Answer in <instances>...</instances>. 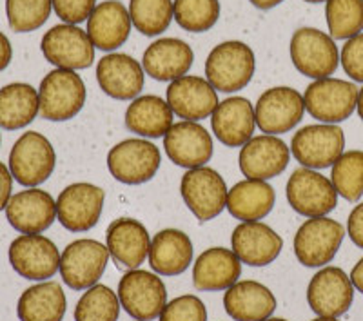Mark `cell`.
<instances>
[{
  "instance_id": "1",
  "label": "cell",
  "mask_w": 363,
  "mask_h": 321,
  "mask_svg": "<svg viewBox=\"0 0 363 321\" xmlns=\"http://www.w3.org/2000/svg\"><path fill=\"white\" fill-rule=\"evenodd\" d=\"M256 60L247 44L240 40L222 42L206 60L207 80L216 91L235 93L252 80Z\"/></svg>"
},
{
  "instance_id": "2",
  "label": "cell",
  "mask_w": 363,
  "mask_h": 321,
  "mask_svg": "<svg viewBox=\"0 0 363 321\" xmlns=\"http://www.w3.org/2000/svg\"><path fill=\"white\" fill-rule=\"evenodd\" d=\"M40 116L51 122H66L82 111L86 84L77 71L55 69L42 79L38 87Z\"/></svg>"
},
{
  "instance_id": "3",
  "label": "cell",
  "mask_w": 363,
  "mask_h": 321,
  "mask_svg": "<svg viewBox=\"0 0 363 321\" xmlns=\"http://www.w3.org/2000/svg\"><path fill=\"white\" fill-rule=\"evenodd\" d=\"M57 154L51 142L37 131H28L9 152V171L24 187H37L53 174Z\"/></svg>"
},
{
  "instance_id": "4",
  "label": "cell",
  "mask_w": 363,
  "mask_h": 321,
  "mask_svg": "<svg viewBox=\"0 0 363 321\" xmlns=\"http://www.w3.org/2000/svg\"><path fill=\"white\" fill-rule=\"evenodd\" d=\"M118 300L136 321H153L167 305V288L153 272L133 269L120 278Z\"/></svg>"
},
{
  "instance_id": "5",
  "label": "cell",
  "mask_w": 363,
  "mask_h": 321,
  "mask_svg": "<svg viewBox=\"0 0 363 321\" xmlns=\"http://www.w3.org/2000/svg\"><path fill=\"white\" fill-rule=\"evenodd\" d=\"M291 60L309 79H329L338 69V45L320 29L300 28L291 38Z\"/></svg>"
},
{
  "instance_id": "6",
  "label": "cell",
  "mask_w": 363,
  "mask_h": 321,
  "mask_svg": "<svg viewBox=\"0 0 363 321\" xmlns=\"http://www.w3.org/2000/svg\"><path fill=\"white\" fill-rule=\"evenodd\" d=\"M343 236L345 229L336 220L327 216L309 218L294 235V254L306 267H323L335 259Z\"/></svg>"
},
{
  "instance_id": "7",
  "label": "cell",
  "mask_w": 363,
  "mask_h": 321,
  "mask_svg": "<svg viewBox=\"0 0 363 321\" xmlns=\"http://www.w3.org/2000/svg\"><path fill=\"white\" fill-rule=\"evenodd\" d=\"M108 245L96 240H74L60 256V274L73 291H87L102 278L109 261Z\"/></svg>"
},
{
  "instance_id": "8",
  "label": "cell",
  "mask_w": 363,
  "mask_h": 321,
  "mask_svg": "<svg viewBox=\"0 0 363 321\" xmlns=\"http://www.w3.org/2000/svg\"><path fill=\"white\" fill-rule=\"evenodd\" d=\"M160 149L149 140L129 138L109 151L108 167L113 178L125 186H140L160 169Z\"/></svg>"
},
{
  "instance_id": "9",
  "label": "cell",
  "mask_w": 363,
  "mask_h": 321,
  "mask_svg": "<svg viewBox=\"0 0 363 321\" xmlns=\"http://www.w3.org/2000/svg\"><path fill=\"white\" fill-rule=\"evenodd\" d=\"M345 135L336 124H314L294 133L291 152L307 169L333 167L343 154Z\"/></svg>"
},
{
  "instance_id": "10",
  "label": "cell",
  "mask_w": 363,
  "mask_h": 321,
  "mask_svg": "<svg viewBox=\"0 0 363 321\" xmlns=\"http://www.w3.org/2000/svg\"><path fill=\"white\" fill-rule=\"evenodd\" d=\"M358 87L340 79H320L306 89L303 102L313 118L322 124H338L354 113Z\"/></svg>"
},
{
  "instance_id": "11",
  "label": "cell",
  "mask_w": 363,
  "mask_h": 321,
  "mask_svg": "<svg viewBox=\"0 0 363 321\" xmlns=\"http://www.w3.org/2000/svg\"><path fill=\"white\" fill-rule=\"evenodd\" d=\"M45 60L58 69H87L95 60V45L87 31L73 24H58L42 37Z\"/></svg>"
},
{
  "instance_id": "12",
  "label": "cell",
  "mask_w": 363,
  "mask_h": 321,
  "mask_svg": "<svg viewBox=\"0 0 363 321\" xmlns=\"http://www.w3.org/2000/svg\"><path fill=\"white\" fill-rule=\"evenodd\" d=\"M180 193L187 209L200 220L209 222L215 220L227 207L225 180L211 167L187 169L182 176Z\"/></svg>"
},
{
  "instance_id": "13",
  "label": "cell",
  "mask_w": 363,
  "mask_h": 321,
  "mask_svg": "<svg viewBox=\"0 0 363 321\" xmlns=\"http://www.w3.org/2000/svg\"><path fill=\"white\" fill-rule=\"evenodd\" d=\"M9 264L24 280L45 281L60 271V252L45 236L22 235L9 245Z\"/></svg>"
},
{
  "instance_id": "14",
  "label": "cell",
  "mask_w": 363,
  "mask_h": 321,
  "mask_svg": "<svg viewBox=\"0 0 363 321\" xmlns=\"http://www.w3.org/2000/svg\"><path fill=\"white\" fill-rule=\"evenodd\" d=\"M287 200L291 207L301 216L318 218L335 210L338 203L333 181L314 169H298L291 174L287 181Z\"/></svg>"
},
{
  "instance_id": "15",
  "label": "cell",
  "mask_w": 363,
  "mask_h": 321,
  "mask_svg": "<svg viewBox=\"0 0 363 321\" xmlns=\"http://www.w3.org/2000/svg\"><path fill=\"white\" fill-rule=\"evenodd\" d=\"M106 193L102 187L79 181L71 184L57 200L58 222L71 232H86L99 223L102 216Z\"/></svg>"
},
{
  "instance_id": "16",
  "label": "cell",
  "mask_w": 363,
  "mask_h": 321,
  "mask_svg": "<svg viewBox=\"0 0 363 321\" xmlns=\"http://www.w3.org/2000/svg\"><path fill=\"white\" fill-rule=\"evenodd\" d=\"M306 113L303 96L293 87H271L255 106L256 125L265 135H284L296 128Z\"/></svg>"
},
{
  "instance_id": "17",
  "label": "cell",
  "mask_w": 363,
  "mask_h": 321,
  "mask_svg": "<svg viewBox=\"0 0 363 321\" xmlns=\"http://www.w3.org/2000/svg\"><path fill=\"white\" fill-rule=\"evenodd\" d=\"M307 301L318 316H343L354 301V285L351 276H347L340 267L320 269L309 281Z\"/></svg>"
},
{
  "instance_id": "18",
  "label": "cell",
  "mask_w": 363,
  "mask_h": 321,
  "mask_svg": "<svg viewBox=\"0 0 363 321\" xmlns=\"http://www.w3.org/2000/svg\"><path fill=\"white\" fill-rule=\"evenodd\" d=\"M6 218L22 235H40L57 220V202L48 191L29 187L13 194L6 205Z\"/></svg>"
},
{
  "instance_id": "19",
  "label": "cell",
  "mask_w": 363,
  "mask_h": 321,
  "mask_svg": "<svg viewBox=\"0 0 363 321\" xmlns=\"http://www.w3.org/2000/svg\"><path fill=\"white\" fill-rule=\"evenodd\" d=\"M291 151L274 135L252 136L240 151V171L249 180H271L284 173L289 165Z\"/></svg>"
},
{
  "instance_id": "20",
  "label": "cell",
  "mask_w": 363,
  "mask_h": 321,
  "mask_svg": "<svg viewBox=\"0 0 363 321\" xmlns=\"http://www.w3.org/2000/svg\"><path fill=\"white\" fill-rule=\"evenodd\" d=\"M165 154L178 167H203L213 157V138L196 122H178L164 136Z\"/></svg>"
},
{
  "instance_id": "21",
  "label": "cell",
  "mask_w": 363,
  "mask_h": 321,
  "mask_svg": "<svg viewBox=\"0 0 363 321\" xmlns=\"http://www.w3.org/2000/svg\"><path fill=\"white\" fill-rule=\"evenodd\" d=\"M167 103L178 118L199 122L213 115L218 106V95L207 79L184 74L167 87Z\"/></svg>"
},
{
  "instance_id": "22",
  "label": "cell",
  "mask_w": 363,
  "mask_h": 321,
  "mask_svg": "<svg viewBox=\"0 0 363 321\" xmlns=\"http://www.w3.org/2000/svg\"><path fill=\"white\" fill-rule=\"evenodd\" d=\"M233 252L242 264L265 267L280 256L284 240L277 231L262 222H242L231 236Z\"/></svg>"
},
{
  "instance_id": "23",
  "label": "cell",
  "mask_w": 363,
  "mask_h": 321,
  "mask_svg": "<svg viewBox=\"0 0 363 321\" xmlns=\"http://www.w3.org/2000/svg\"><path fill=\"white\" fill-rule=\"evenodd\" d=\"M211 128L225 147H244L256 128L255 107L244 96L222 100L211 115Z\"/></svg>"
},
{
  "instance_id": "24",
  "label": "cell",
  "mask_w": 363,
  "mask_h": 321,
  "mask_svg": "<svg viewBox=\"0 0 363 321\" xmlns=\"http://www.w3.org/2000/svg\"><path fill=\"white\" fill-rule=\"evenodd\" d=\"M96 80L111 98L133 100L144 89V67L129 55H106L96 66Z\"/></svg>"
},
{
  "instance_id": "25",
  "label": "cell",
  "mask_w": 363,
  "mask_h": 321,
  "mask_svg": "<svg viewBox=\"0 0 363 321\" xmlns=\"http://www.w3.org/2000/svg\"><path fill=\"white\" fill-rule=\"evenodd\" d=\"M106 240L115 264L129 271L140 267L151 249L147 229L135 218L115 220L109 225Z\"/></svg>"
},
{
  "instance_id": "26",
  "label": "cell",
  "mask_w": 363,
  "mask_h": 321,
  "mask_svg": "<svg viewBox=\"0 0 363 321\" xmlns=\"http://www.w3.org/2000/svg\"><path fill=\"white\" fill-rule=\"evenodd\" d=\"M194 53L187 42L180 38H160L144 51L142 67L155 80H177L191 69Z\"/></svg>"
},
{
  "instance_id": "27",
  "label": "cell",
  "mask_w": 363,
  "mask_h": 321,
  "mask_svg": "<svg viewBox=\"0 0 363 321\" xmlns=\"http://www.w3.org/2000/svg\"><path fill=\"white\" fill-rule=\"evenodd\" d=\"M131 24L129 9H125L122 2L106 0L100 2L87 18V35L95 47L113 51L128 40Z\"/></svg>"
},
{
  "instance_id": "28",
  "label": "cell",
  "mask_w": 363,
  "mask_h": 321,
  "mask_svg": "<svg viewBox=\"0 0 363 321\" xmlns=\"http://www.w3.org/2000/svg\"><path fill=\"white\" fill-rule=\"evenodd\" d=\"M242 261L229 249L211 247L199 256L193 267V283L199 291L218 293L238 281Z\"/></svg>"
},
{
  "instance_id": "29",
  "label": "cell",
  "mask_w": 363,
  "mask_h": 321,
  "mask_svg": "<svg viewBox=\"0 0 363 321\" xmlns=\"http://www.w3.org/2000/svg\"><path fill=\"white\" fill-rule=\"evenodd\" d=\"M223 307L236 321H264L277 310V298L260 281H236L227 288Z\"/></svg>"
},
{
  "instance_id": "30",
  "label": "cell",
  "mask_w": 363,
  "mask_h": 321,
  "mask_svg": "<svg viewBox=\"0 0 363 321\" xmlns=\"http://www.w3.org/2000/svg\"><path fill=\"white\" fill-rule=\"evenodd\" d=\"M193 242L178 229H164L151 240L149 265L162 276H178L193 264Z\"/></svg>"
},
{
  "instance_id": "31",
  "label": "cell",
  "mask_w": 363,
  "mask_h": 321,
  "mask_svg": "<svg viewBox=\"0 0 363 321\" xmlns=\"http://www.w3.org/2000/svg\"><path fill=\"white\" fill-rule=\"evenodd\" d=\"M277 194L264 180H242L227 193V209L242 222H258L274 207Z\"/></svg>"
},
{
  "instance_id": "32",
  "label": "cell",
  "mask_w": 363,
  "mask_h": 321,
  "mask_svg": "<svg viewBox=\"0 0 363 321\" xmlns=\"http://www.w3.org/2000/svg\"><path fill=\"white\" fill-rule=\"evenodd\" d=\"M66 307L62 285L57 281H42L22 293L17 314L21 321H62Z\"/></svg>"
},
{
  "instance_id": "33",
  "label": "cell",
  "mask_w": 363,
  "mask_h": 321,
  "mask_svg": "<svg viewBox=\"0 0 363 321\" xmlns=\"http://www.w3.org/2000/svg\"><path fill=\"white\" fill-rule=\"evenodd\" d=\"M173 116L167 100L157 95H145L133 100L125 111V125L129 131L147 138H160L173 128Z\"/></svg>"
},
{
  "instance_id": "34",
  "label": "cell",
  "mask_w": 363,
  "mask_h": 321,
  "mask_svg": "<svg viewBox=\"0 0 363 321\" xmlns=\"http://www.w3.org/2000/svg\"><path fill=\"white\" fill-rule=\"evenodd\" d=\"M40 113L38 91L24 82L8 84L0 89V128L17 131L26 128Z\"/></svg>"
},
{
  "instance_id": "35",
  "label": "cell",
  "mask_w": 363,
  "mask_h": 321,
  "mask_svg": "<svg viewBox=\"0 0 363 321\" xmlns=\"http://www.w3.org/2000/svg\"><path fill=\"white\" fill-rule=\"evenodd\" d=\"M129 17L136 31L145 37H157L169 28L174 18L173 0H131Z\"/></svg>"
},
{
  "instance_id": "36",
  "label": "cell",
  "mask_w": 363,
  "mask_h": 321,
  "mask_svg": "<svg viewBox=\"0 0 363 321\" xmlns=\"http://www.w3.org/2000/svg\"><path fill=\"white\" fill-rule=\"evenodd\" d=\"M120 300L106 285H93L74 307V321H118Z\"/></svg>"
},
{
  "instance_id": "37",
  "label": "cell",
  "mask_w": 363,
  "mask_h": 321,
  "mask_svg": "<svg viewBox=\"0 0 363 321\" xmlns=\"http://www.w3.org/2000/svg\"><path fill=\"white\" fill-rule=\"evenodd\" d=\"M330 181L347 202H358L363 196V151L343 152L333 165Z\"/></svg>"
},
{
  "instance_id": "38",
  "label": "cell",
  "mask_w": 363,
  "mask_h": 321,
  "mask_svg": "<svg viewBox=\"0 0 363 321\" xmlns=\"http://www.w3.org/2000/svg\"><path fill=\"white\" fill-rule=\"evenodd\" d=\"M325 17L330 37L349 40L363 29V0H327Z\"/></svg>"
},
{
  "instance_id": "39",
  "label": "cell",
  "mask_w": 363,
  "mask_h": 321,
  "mask_svg": "<svg viewBox=\"0 0 363 321\" xmlns=\"http://www.w3.org/2000/svg\"><path fill=\"white\" fill-rule=\"evenodd\" d=\"M174 21L182 29L191 33L209 31L218 22L220 2L218 0H174Z\"/></svg>"
},
{
  "instance_id": "40",
  "label": "cell",
  "mask_w": 363,
  "mask_h": 321,
  "mask_svg": "<svg viewBox=\"0 0 363 321\" xmlns=\"http://www.w3.org/2000/svg\"><path fill=\"white\" fill-rule=\"evenodd\" d=\"M53 0H6L8 24L17 33H29L48 22Z\"/></svg>"
},
{
  "instance_id": "41",
  "label": "cell",
  "mask_w": 363,
  "mask_h": 321,
  "mask_svg": "<svg viewBox=\"0 0 363 321\" xmlns=\"http://www.w3.org/2000/svg\"><path fill=\"white\" fill-rule=\"evenodd\" d=\"M160 321H207V309L199 296L186 294L165 305Z\"/></svg>"
},
{
  "instance_id": "42",
  "label": "cell",
  "mask_w": 363,
  "mask_h": 321,
  "mask_svg": "<svg viewBox=\"0 0 363 321\" xmlns=\"http://www.w3.org/2000/svg\"><path fill=\"white\" fill-rule=\"evenodd\" d=\"M343 71L354 82H363V33L349 38L340 53Z\"/></svg>"
},
{
  "instance_id": "43",
  "label": "cell",
  "mask_w": 363,
  "mask_h": 321,
  "mask_svg": "<svg viewBox=\"0 0 363 321\" xmlns=\"http://www.w3.org/2000/svg\"><path fill=\"white\" fill-rule=\"evenodd\" d=\"M96 0H53V9L66 24H80L91 17Z\"/></svg>"
},
{
  "instance_id": "44",
  "label": "cell",
  "mask_w": 363,
  "mask_h": 321,
  "mask_svg": "<svg viewBox=\"0 0 363 321\" xmlns=\"http://www.w3.org/2000/svg\"><path fill=\"white\" fill-rule=\"evenodd\" d=\"M347 232L351 236L356 247L363 249V202L352 209L347 220Z\"/></svg>"
},
{
  "instance_id": "45",
  "label": "cell",
  "mask_w": 363,
  "mask_h": 321,
  "mask_svg": "<svg viewBox=\"0 0 363 321\" xmlns=\"http://www.w3.org/2000/svg\"><path fill=\"white\" fill-rule=\"evenodd\" d=\"M13 191V174L9 167L0 162V210L6 209L8 202L11 200Z\"/></svg>"
},
{
  "instance_id": "46",
  "label": "cell",
  "mask_w": 363,
  "mask_h": 321,
  "mask_svg": "<svg viewBox=\"0 0 363 321\" xmlns=\"http://www.w3.org/2000/svg\"><path fill=\"white\" fill-rule=\"evenodd\" d=\"M11 57H13L11 42H9V38L0 31V71H4L6 67L9 66Z\"/></svg>"
},
{
  "instance_id": "47",
  "label": "cell",
  "mask_w": 363,
  "mask_h": 321,
  "mask_svg": "<svg viewBox=\"0 0 363 321\" xmlns=\"http://www.w3.org/2000/svg\"><path fill=\"white\" fill-rule=\"evenodd\" d=\"M351 281H352V285H354L356 291L363 294V258L359 259L358 264L354 265V269H352Z\"/></svg>"
},
{
  "instance_id": "48",
  "label": "cell",
  "mask_w": 363,
  "mask_h": 321,
  "mask_svg": "<svg viewBox=\"0 0 363 321\" xmlns=\"http://www.w3.org/2000/svg\"><path fill=\"white\" fill-rule=\"evenodd\" d=\"M284 0H251V4L258 9H271L274 6L281 4Z\"/></svg>"
},
{
  "instance_id": "49",
  "label": "cell",
  "mask_w": 363,
  "mask_h": 321,
  "mask_svg": "<svg viewBox=\"0 0 363 321\" xmlns=\"http://www.w3.org/2000/svg\"><path fill=\"white\" fill-rule=\"evenodd\" d=\"M356 109H358V115L363 122V87L359 89V93H358V103H356Z\"/></svg>"
},
{
  "instance_id": "50",
  "label": "cell",
  "mask_w": 363,
  "mask_h": 321,
  "mask_svg": "<svg viewBox=\"0 0 363 321\" xmlns=\"http://www.w3.org/2000/svg\"><path fill=\"white\" fill-rule=\"evenodd\" d=\"M313 321H340L338 317H323V316H318L316 320H313Z\"/></svg>"
},
{
  "instance_id": "51",
  "label": "cell",
  "mask_w": 363,
  "mask_h": 321,
  "mask_svg": "<svg viewBox=\"0 0 363 321\" xmlns=\"http://www.w3.org/2000/svg\"><path fill=\"white\" fill-rule=\"evenodd\" d=\"M264 321H287V320H284V317H267V320Z\"/></svg>"
},
{
  "instance_id": "52",
  "label": "cell",
  "mask_w": 363,
  "mask_h": 321,
  "mask_svg": "<svg viewBox=\"0 0 363 321\" xmlns=\"http://www.w3.org/2000/svg\"><path fill=\"white\" fill-rule=\"evenodd\" d=\"M306 2H311V4H320V2H327V0H306Z\"/></svg>"
},
{
  "instance_id": "53",
  "label": "cell",
  "mask_w": 363,
  "mask_h": 321,
  "mask_svg": "<svg viewBox=\"0 0 363 321\" xmlns=\"http://www.w3.org/2000/svg\"><path fill=\"white\" fill-rule=\"evenodd\" d=\"M0 144H2V136H0Z\"/></svg>"
}]
</instances>
